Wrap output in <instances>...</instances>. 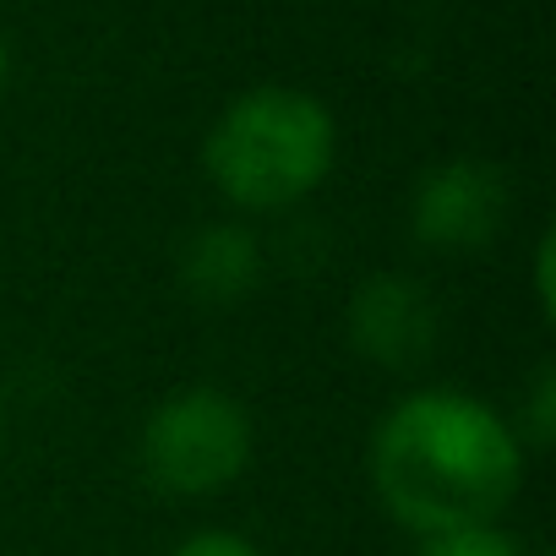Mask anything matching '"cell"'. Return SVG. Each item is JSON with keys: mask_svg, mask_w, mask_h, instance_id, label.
Instances as JSON below:
<instances>
[{"mask_svg": "<svg viewBox=\"0 0 556 556\" xmlns=\"http://www.w3.org/2000/svg\"><path fill=\"white\" fill-rule=\"evenodd\" d=\"M7 83H12V50H7V39H0V93H7Z\"/></svg>", "mask_w": 556, "mask_h": 556, "instance_id": "cell-12", "label": "cell"}, {"mask_svg": "<svg viewBox=\"0 0 556 556\" xmlns=\"http://www.w3.org/2000/svg\"><path fill=\"white\" fill-rule=\"evenodd\" d=\"M415 556H529V551L507 523H464V529L420 534Z\"/></svg>", "mask_w": 556, "mask_h": 556, "instance_id": "cell-8", "label": "cell"}, {"mask_svg": "<svg viewBox=\"0 0 556 556\" xmlns=\"http://www.w3.org/2000/svg\"><path fill=\"white\" fill-rule=\"evenodd\" d=\"M7 437H12V409H7V393H0V453H7Z\"/></svg>", "mask_w": 556, "mask_h": 556, "instance_id": "cell-11", "label": "cell"}, {"mask_svg": "<svg viewBox=\"0 0 556 556\" xmlns=\"http://www.w3.org/2000/svg\"><path fill=\"white\" fill-rule=\"evenodd\" d=\"M507 420H513L518 442L529 447V458L556 442V366H551V361H540V366L529 371L523 404H518V415H507Z\"/></svg>", "mask_w": 556, "mask_h": 556, "instance_id": "cell-7", "label": "cell"}, {"mask_svg": "<svg viewBox=\"0 0 556 556\" xmlns=\"http://www.w3.org/2000/svg\"><path fill=\"white\" fill-rule=\"evenodd\" d=\"M507 213H513V186H507L502 164L458 153V159L431 164L415 180V191H409V240L420 251L475 256L502 235Z\"/></svg>", "mask_w": 556, "mask_h": 556, "instance_id": "cell-4", "label": "cell"}, {"mask_svg": "<svg viewBox=\"0 0 556 556\" xmlns=\"http://www.w3.org/2000/svg\"><path fill=\"white\" fill-rule=\"evenodd\" d=\"M175 278H180L186 301H197L207 312H235L240 301H251L262 290L267 245L245 218H207L180 240Z\"/></svg>", "mask_w": 556, "mask_h": 556, "instance_id": "cell-6", "label": "cell"}, {"mask_svg": "<svg viewBox=\"0 0 556 556\" xmlns=\"http://www.w3.org/2000/svg\"><path fill=\"white\" fill-rule=\"evenodd\" d=\"M169 556H267V551H262V545H256L251 534H240V529H224V523H202V529L180 534Z\"/></svg>", "mask_w": 556, "mask_h": 556, "instance_id": "cell-9", "label": "cell"}, {"mask_svg": "<svg viewBox=\"0 0 556 556\" xmlns=\"http://www.w3.org/2000/svg\"><path fill=\"white\" fill-rule=\"evenodd\" d=\"M339 169V121L333 110L290 83H256L235 93L207 137L202 175L224 207L251 218H278L312 202Z\"/></svg>", "mask_w": 556, "mask_h": 556, "instance_id": "cell-2", "label": "cell"}, {"mask_svg": "<svg viewBox=\"0 0 556 556\" xmlns=\"http://www.w3.org/2000/svg\"><path fill=\"white\" fill-rule=\"evenodd\" d=\"M529 285H534V312H540V323H556V235H551V229L534 235Z\"/></svg>", "mask_w": 556, "mask_h": 556, "instance_id": "cell-10", "label": "cell"}, {"mask_svg": "<svg viewBox=\"0 0 556 556\" xmlns=\"http://www.w3.org/2000/svg\"><path fill=\"white\" fill-rule=\"evenodd\" d=\"M344 339L377 371H420L442 344V306L415 273H366L344 301Z\"/></svg>", "mask_w": 556, "mask_h": 556, "instance_id": "cell-5", "label": "cell"}, {"mask_svg": "<svg viewBox=\"0 0 556 556\" xmlns=\"http://www.w3.org/2000/svg\"><path fill=\"white\" fill-rule=\"evenodd\" d=\"M366 475L382 513L420 540L464 523H502L523 491L529 447L491 399L431 382L399 393L377 415Z\"/></svg>", "mask_w": 556, "mask_h": 556, "instance_id": "cell-1", "label": "cell"}, {"mask_svg": "<svg viewBox=\"0 0 556 556\" xmlns=\"http://www.w3.org/2000/svg\"><path fill=\"white\" fill-rule=\"evenodd\" d=\"M256 458L251 409L213 382L164 393L137 426V475L169 502H207L245 480Z\"/></svg>", "mask_w": 556, "mask_h": 556, "instance_id": "cell-3", "label": "cell"}]
</instances>
